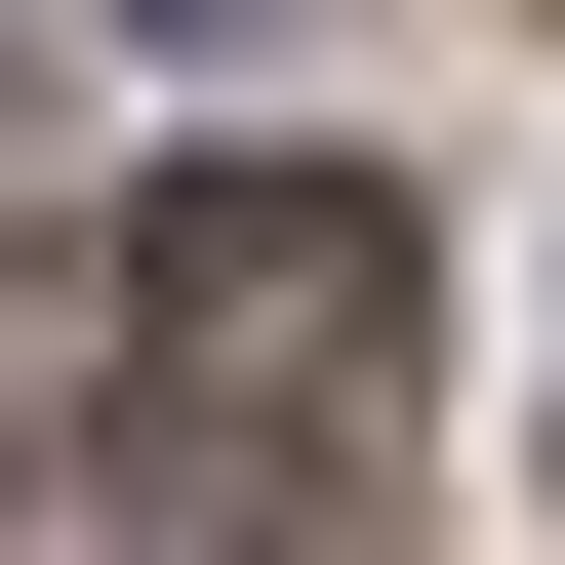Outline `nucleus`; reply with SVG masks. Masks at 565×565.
I'll use <instances>...</instances> for the list:
<instances>
[{
	"mask_svg": "<svg viewBox=\"0 0 565 565\" xmlns=\"http://www.w3.org/2000/svg\"><path fill=\"white\" fill-rule=\"evenodd\" d=\"M121 41H282V0H121Z\"/></svg>",
	"mask_w": 565,
	"mask_h": 565,
	"instance_id": "2",
	"label": "nucleus"
},
{
	"mask_svg": "<svg viewBox=\"0 0 565 565\" xmlns=\"http://www.w3.org/2000/svg\"><path fill=\"white\" fill-rule=\"evenodd\" d=\"M0 202H41V82H0Z\"/></svg>",
	"mask_w": 565,
	"mask_h": 565,
	"instance_id": "3",
	"label": "nucleus"
},
{
	"mask_svg": "<svg viewBox=\"0 0 565 565\" xmlns=\"http://www.w3.org/2000/svg\"><path fill=\"white\" fill-rule=\"evenodd\" d=\"M404 364H445V243H404L364 162H202V202H121V445H162L202 565H364Z\"/></svg>",
	"mask_w": 565,
	"mask_h": 565,
	"instance_id": "1",
	"label": "nucleus"
}]
</instances>
